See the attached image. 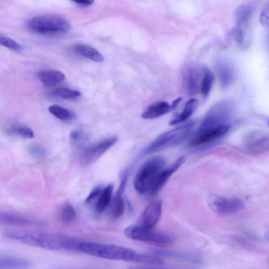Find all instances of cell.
Returning a JSON list of instances; mask_svg holds the SVG:
<instances>
[{
    "label": "cell",
    "mask_w": 269,
    "mask_h": 269,
    "mask_svg": "<svg viewBox=\"0 0 269 269\" xmlns=\"http://www.w3.org/2000/svg\"><path fill=\"white\" fill-rule=\"evenodd\" d=\"M162 213V203L160 200L151 202L145 208L142 215V225L153 228L159 222Z\"/></svg>",
    "instance_id": "14"
},
{
    "label": "cell",
    "mask_w": 269,
    "mask_h": 269,
    "mask_svg": "<svg viewBox=\"0 0 269 269\" xmlns=\"http://www.w3.org/2000/svg\"><path fill=\"white\" fill-rule=\"evenodd\" d=\"M117 142V138L113 137L104 140L95 145L87 147L80 156V161L84 165H89L101 157Z\"/></svg>",
    "instance_id": "9"
},
{
    "label": "cell",
    "mask_w": 269,
    "mask_h": 269,
    "mask_svg": "<svg viewBox=\"0 0 269 269\" xmlns=\"http://www.w3.org/2000/svg\"><path fill=\"white\" fill-rule=\"evenodd\" d=\"M123 194L117 193L112 200L110 205V213L113 219H117L122 216L124 212L125 205Z\"/></svg>",
    "instance_id": "22"
},
{
    "label": "cell",
    "mask_w": 269,
    "mask_h": 269,
    "mask_svg": "<svg viewBox=\"0 0 269 269\" xmlns=\"http://www.w3.org/2000/svg\"><path fill=\"white\" fill-rule=\"evenodd\" d=\"M152 252L157 255L182 260L187 262L200 264L203 260L197 255L176 251L163 249H153Z\"/></svg>",
    "instance_id": "15"
},
{
    "label": "cell",
    "mask_w": 269,
    "mask_h": 269,
    "mask_svg": "<svg viewBox=\"0 0 269 269\" xmlns=\"http://www.w3.org/2000/svg\"><path fill=\"white\" fill-rule=\"evenodd\" d=\"M186 157L182 156L169 166L161 170L154 181L149 195H154L162 189L172 174L177 171L184 165Z\"/></svg>",
    "instance_id": "12"
},
{
    "label": "cell",
    "mask_w": 269,
    "mask_h": 269,
    "mask_svg": "<svg viewBox=\"0 0 269 269\" xmlns=\"http://www.w3.org/2000/svg\"><path fill=\"white\" fill-rule=\"evenodd\" d=\"M182 101V98H179L171 105L166 101L155 102L147 107L142 117L145 119H154L163 116L175 110Z\"/></svg>",
    "instance_id": "13"
},
{
    "label": "cell",
    "mask_w": 269,
    "mask_h": 269,
    "mask_svg": "<svg viewBox=\"0 0 269 269\" xmlns=\"http://www.w3.org/2000/svg\"><path fill=\"white\" fill-rule=\"evenodd\" d=\"M254 12V8L250 5L240 7L236 12V20L237 28L246 26L250 21Z\"/></svg>",
    "instance_id": "24"
},
{
    "label": "cell",
    "mask_w": 269,
    "mask_h": 269,
    "mask_svg": "<svg viewBox=\"0 0 269 269\" xmlns=\"http://www.w3.org/2000/svg\"><path fill=\"white\" fill-rule=\"evenodd\" d=\"M260 21L263 25L269 28V5L265 8L261 13Z\"/></svg>",
    "instance_id": "34"
},
{
    "label": "cell",
    "mask_w": 269,
    "mask_h": 269,
    "mask_svg": "<svg viewBox=\"0 0 269 269\" xmlns=\"http://www.w3.org/2000/svg\"><path fill=\"white\" fill-rule=\"evenodd\" d=\"M4 236L26 245L54 251H79V245L83 241L72 236L41 233L11 232Z\"/></svg>",
    "instance_id": "2"
},
{
    "label": "cell",
    "mask_w": 269,
    "mask_h": 269,
    "mask_svg": "<svg viewBox=\"0 0 269 269\" xmlns=\"http://www.w3.org/2000/svg\"><path fill=\"white\" fill-rule=\"evenodd\" d=\"M200 73L196 67H191L188 71L187 86L191 96H195L200 87Z\"/></svg>",
    "instance_id": "23"
},
{
    "label": "cell",
    "mask_w": 269,
    "mask_h": 269,
    "mask_svg": "<svg viewBox=\"0 0 269 269\" xmlns=\"http://www.w3.org/2000/svg\"><path fill=\"white\" fill-rule=\"evenodd\" d=\"M203 77L201 82V91L204 99H206L211 91L213 80L214 76L211 71L208 67H204L203 69Z\"/></svg>",
    "instance_id": "25"
},
{
    "label": "cell",
    "mask_w": 269,
    "mask_h": 269,
    "mask_svg": "<svg viewBox=\"0 0 269 269\" xmlns=\"http://www.w3.org/2000/svg\"><path fill=\"white\" fill-rule=\"evenodd\" d=\"M54 95L64 100H74L81 96L79 91L68 88H59L53 92Z\"/></svg>",
    "instance_id": "28"
},
{
    "label": "cell",
    "mask_w": 269,
    "mask_h": 269,
    "mask_svg": "<svg viewBox=\"0 0 269 269\" xmlns=\"http://www.w3.org/2000/svg\"><path fill=\"white\" fill-rule=\"evenodd\" d=\"M164 158L157 156L146 161L133 180L134 189L141 195H149L152 185L158 173L165 166Z\"/></svg>",
    "instance_id": "3"
},
{
    "label": "cell",
    "mask_w": 269,
    "mask_h": 269,
    "mask_svg": "<svg viewBox=\"0 0 269 269\" xmlns=\"http://www.w3.org/2000/svg\"><path fill=\"white\" fill-rule=\"evenodd\" d=\"M217 70L222 86L226 88L230 86L234 78L232 67L225 62H219L217 64Z\"/></svg>",
    "instance_id": "21"
},
{
    "label": "cell",
    "mask_w": 269,
    "mask_h": 269,
    "mask_svg": "<svg viewBox=\"0 0 269 269\" xmlns=\"http://www.w3.org/2000/svg\"><path fill=\"white\" fill-rule=\"evenodd\" d=\"M29 29L37 33L60 35L68 32L71 25L68 21L56 15H46L33 18L27 24Z\"/></svg>",
    "instance_id": "6"
},
{
    "label": "cell",
    "mask_w": 269,
    "mask_h": 269,
    "mask_svg": "<svg viewBox=\"0 0 269 269\" xmlns=\"http://www.w3.org/2000/svg\"><path fill=\"white\" fill-rule=\"evenodd\" d=\"M194 125L195 123L192 121L178 127L161 133L147 148L144 154H151L181 144L189 136Z\"/></svg>",
    "instance_id": "5"
},
{
    "label": "cell",
    "mask_w": 269,
    "mask_h": 269,
    "mask_svg": "<svg viewBox=\"0 0 269 269\" xmlns=\"http://www.w3.org/2000/svg\"><path fill=\"white\" fill-rule=\"evenodd\" d=\"M0 44L13 51L19 52L22 51L21 46L15 40L10 37L1 36L0 37Z\"/></svg>",
    "instance_id": "31"
},
{
    "label": "cell",
    "mask_w": 269,
    "mask_h": 269,
    "mask_svg": "<svg viewBox=\"0 0 269 269\" xmlns=\"http://www.w3.org/2000/svg\"><path fill=\"white\" fill-rule=\"evenodd\" d=\"M247 141L251 150L257 151L266 146L268 139L264 134L254 133L248 137Z\"/></svg>",
    "instance_id": "27"
},
{
    "label": "cell",
    "mask_w": 269,
    "mask_h": 269,
    "mask_svg": "<svg viewBox=\"0 0 269 269\" xmlns=\"http://www.w3.org/2000/svg\"><path fill=\"white\" fill-rule=\"evenodd\" d=\"M83 136V132L78 130H74L70 132L69 138L71 141L76 142Z\"/></svg>",
    "instance_id": "35"
},
{
    "label": "cell",
    "mask_w": 269,
    "mask_h": 269,
    "mask_svg": "<svg viewBox=\"0 0 269 269\" xmlns=\"http://www.w3.org/2000/svg\"><path fill=\"white\" fill-rule=\"evenodd\" d=\"M79 251L92 256L106 259L122 261L143 265H160L162 259L154 255L139 253L131 249L115 245H106L93 242L82 241Z\"/></svg>",
    "instance_id": "1"
},
{
    "label": "cell",
    "mask_w": 269,
    "mask_h": 269,
    "mask_svg": "<svg viewBox=\"0 0 269 269\" xmlns=\"http://www.w3.org/2000/svg\"><path fill=\"white\" fill-rule=\"evenodd\" d=\"M114 187V184H110L103 188L96 204V210L98 213L103 212L110 206L112 200Z\"/></svg>",
    "instance_id": "18"
},
{
    "label": "cell",
    "mask_w": 269,
    "mask_h": 269,
    "mask_svg": "<svg viewBox=\"0 0 269 269\" xmlns=\"http://www.w3.org/2000/svg\"><path fill=\"white\" fill-rule=\"evenodd\" d=\"M10 132L13 134H19L25 139H33L34 137L33 131L29 127L27 126H16L11 128Z\"/></svg>",
    "instance_id": "30"
},
{
    "label": "cell",
    "mask_w": 269,
    "mask_h": 269,
    "mask_svg": "<svg viewBox=\"0 0 269 269\" xmlns=\"http://www.w3.org/2000/svg\"><path fill=\"white\" fill-rule=\"evenodd\" d=\"M49 111L52 115L62 120H72L76 118L75 113L59 105L50 106Z\"/></svg>",
    "instance_id": "26"
},
{
    "label": "cell",
    "mask_w": 269,
    "mask_h": 269,
    "mask_svg": "<svg viewBox=\"0 0 269 269\" xmlns=\"http://www.w3.org/2000/svg\"><path fill=\"white\" fill-rule=\"evenodd\" d=\"M103 188L104 187L100 186H98L96 188H94L86 198L85 200V203L91 204L93 201L97 199L101 194Z\"/></svg>",
    "instance_id": "33"
},
{
    "label": "cell",
    "mask_w": 269,
    "mask_h": 269,
    "mask_svg": "<svg viewBox=\"0 0 269 269\" xmlns=\"http://www.w3.org/2000/svg\"><path fill=\"white\" fill-rule=\"evenodd\" d=\"M153 229L142 225H133L125 229L124 234L130 239L159 247H168L174 243V239L172 236L163 232L154 231Z\"/></svg>",
    "instance_id": "4"
},
{
    "label": "cell",
    "mask_w": 269,
    "mask_h": 269,
    "mask_svg": "<svg viewBox=\"0 0 269 269\" xmlns=\"http://www.w3.org/2000/svg\"><path fill=\"white\" fill-rule=\"evenodd\" d=\"M268 125H269V122H268Z\"/></svg>",
    "instance_id": "38"
},
{
    "label": "cell",
    "mask_w": 269,
    "mask_h": 269,
    "mask_svg": "<svg viewBox=\"0 0 269 269\" xmlns=\"http://www.w3.org/2000/svg\"><path fill=\"white\" fill-rule=\"evenodd\" d=\"M76 218V212L73 207L70 204H65L61 209V219L66 225L72 223Z\"/></svg>",
    "instance_id": "29"
},
{
    "label": "cell",
    "mask_w": 269,
    "mask_h": 269,
    "mask_svg": "<svg viewBox=\"0 0 269 269\" xmlns=\"http://www.w3.org/2000/svg\"><path fill=\"white\" fill-rule=\"evenodd\" d=\"M230 128V126H222L216 128L197 130L190 142V145L193 147H197L216 142L223 137Z\"/></svg>",
    "instance_id": "10"
},
{
    "label": "cell",
    "mask_w": 269,
    "mask_h": 269,
    "mask_svg": "<svg viewBox=\"0 0 269 269\" xmlns=\"http://www.w3.org/2000/svg\"><path fill=\"white\" fill-rule=\"evenodd\" d=\"M198 105L197 99H192L186 103L182 112L174 118L169 123L170 126H174L185 122L195 112Z\"/></svg>",
    "instance_id": "19"
},
{
    "label": "cell",
    "mask_w": 269,
    "mask_h": 269,
    "mask_svg": "<svg viewBox=\"0 0 269 269\" xmlns=\"http://www.w3.org/2000/svg\"><path fill=\"white\" fill-rule=\"evenodd\" d=\"M30 153L34 157L42 159L46 156V151L43 147L38 145H33L29 147Z\"/></svg>",
    "instance_id": "32"
},
{
    "label": "cell",
    "mask_w": 269,
    "mask_h": 269,
    "mask_svg": "<svg viewBox=\"0 0 269 269\" xmlns=\"http://www.w3.org/2000/svg\"><path fill=\"white\" fill-rule=\"evenodd\" d=\"M0 222L9 226L44 227L47 224L43 221L22 216V215L3 211L0 212Z\"/></svg>",
    "instance_id": "11"
},
{
    "label": "cell",
    "mask_w": 269,
    "mask_h": 269,
    "mask_svg": "<svg viewBox=\"0 0 269 269\" xmlns=\"http://www.w3.org/2000/svg\"><path fill=\"white\" fill-rule=\"evenodd\" d=\"M207 203L212 211L221 216L234 214L244 207L243 201L239 198H228L216 194L209 195Z\"/></svg>",
    "instance_id": "8"
},
{
    "label": "cell",
    "mask_w": 269,
    "mask_h": 269,
    "mask_svg": "<svg viewBox=\"0 0 269 269\" xmlns=\"http://www.w3.org/2000/svg\"><path fill=\"white\" fill-rule=\"evenodd\" d=\"M265 238L266 240L269 241V231L265 234Z\"/></svg>",
    "instance_id": "37"
},
{
    "label": "cell",
    "mask_w": 269,
    "mask_h": 269,
    "mask_svg": "<svg viewBox=\"0 0 269 269\" xmlns=\"http://www.w3.org/2000/svg\"><path fill=\"white\" fill-rule=\"evenodd\" d=\"M235 110L234 103L224 100L215 104L207 113L197 130L216 128L222 126H231V120Z\"/></svg>",
    "instance_id": "7"
},
{
    "label": "cell",
    "mask_w": 269,
    "mask_h": 269,
    "mask_svg": "<svg viewBox=\"0 0 269 269\" xmlns=\"http://www.w3.org/2000/svg\"><path fill=\"white\" fill-rule=\"evenodd\" d=\"M39 79L47 87H52L63 82L65 79V74L59 71H47L38 74Z\"/></svg>",
    "instance_id": "17"
},
{
    "label": "cell",
    "mask_w": 269,
    "mask_h": 269,
    "mask_svg": "<svg viewBox=\"0 0 269 269\" xmlns=\"http://www.w3.org/2000/svg\"><path fill=\"white\" fill-rule=\"evenodd\" d=\"M74 50L79 55L92 61L102 62L104 60L102 54L97 49L91 47L84 44H78L75 47Z\"/></svg>",
    "instance_id": "20"
},
{
    "label": "cell",
    "mask_w": 269,
    "mask_h": 269,
    "mask_svg": "<svg viewBox=\"0 0 269 269\" xmlns=\"http://www.w3.org/2000/svg\"><path fill=\"white\" fill-rule=\"evenodd\" d=\"M31 267L32 263L25 259L10 256L0 258V269H26Z\"/></svg>",
    "instance_id": "16"
},
{
    "label": "cell",
    "mask_w": 269,
    "mask_h": 269,
    "mask_svg": "<svg viewBox=\"0 0 269 269\" xmlns=\"http://www.w3.org/2000/svg\"><path fill=\"white\" fill-rule=\"evenodd\" d=\"M74 3L83 6H88L94 4L95 0H71Z\"/></svg>",
    "instance_id": "36"
}]
</instances>
